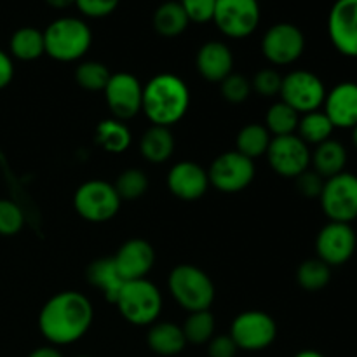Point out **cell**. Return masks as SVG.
Returning <instances> with one entry per match:
<instances>
[{
  "label": "cell",
  "instance_id": "cell-38",
  "mask_svg": "<svg viewBox=\"0 0 357 357\" xmlns=\"http://www.w3.org/2000/svg\"><path fill=\"white\" fill-rule=\"evenodd\" d=\"M180 3L192 23L204 24L213 21L216 0H180Z\"/></svg>",
  "mask_w": 357,
  "mask_h": 357
},
{
  "label": "cell",
  "instance_id": "cell-29",
  "mask_svg": "<svg viewBox=\"0 0 357 357\" xmlns=\"http://www.w3.org/2000/svg\"><path fill=\"white\" fill-rule=\"evenodd\" d=\"M333 131V124H331V121L323 110H314L309 112V114L300 115L298 128H296V132L307 145L316 146L324 143L326 139H331Z\"/></svg>",
  "mask_w": 357,
  "mask_h": 357
},
{
  "label": "cell",
  "instance_id": "cell-20",
  "mask_svg": "<svg viewBox=\"0 0 357 357\" xmlns=\"http://www.w3.org/2000/svg\"><path fill=\"white\" fill-rule=\"evenodd\" d=\"M195 66L202 79L220 84L234 72V54L225 42L209 40L197 51Z\"/></svg>",
  "mask_w": 357,
  "mask_h": 357
},
{
  "label": "cell",
  "instance_id": "cell-11",
  "mask_svg": "<svg viewBox=\"0 0 357 357\" xmlns=\"http://www.w3.org/2000/svg\"><path fill=\"white\" fill-rule=\"evenodd\" d=\"M321 208L330 222L351 223L357 218V176L340 173L324 180L319 195Z\"/></svg>",
  "mask_w": 357,
  "mask_h": 357
},
{
  "label": "cell",
  "instance_id": "cell-13",
  "mask_svg": "<svg viewBox=\"0 0 357 357\" xmlns=\"http://www.w3.org/2000/svg\"><path fill=\"white\" fill-rule=\"evenodd\" d=\"M268 166L282 178L300 176L310 166L309 145L298 135L275 136L267 150Z\"/></svg>",
  "mask_w": 357,
  "mask_h": 357
},
{
  "label": "cell",
  "instance_id": "cell-17",
  "mask_svg": "<svg viewBox=\"0 0 357 357\" xmlns=\"http://www.w3.org/2000/svg\"><path fill=\"white\" fill-rule=\"evenodd\" d=\"M112 258L124 281H136V279H146L153 268L155 250L149 241L135 237L126 241Z\"/></svg>",
  "mask_w": 357,
  "mask_h": 357
},
{
  "label": "cell",
  "instance_id": "cell-36",
  "mask_svg": "<svg viewBox=\"0 0 357 357\" xmlns=\"http://www.w3.org/2000/svg\"><path fill=\"white\" fill-rule=\"evenodd\" d=\"M24 225V216L20 206L9 199H0V236H16Z\"/></svg>",
  "mask_w": 357,
  "mask_h": 357
},
{
  "label": "cell",
  "instance_id": "cell-8",
  "mask_svg": "<svg viewBox=\"0 0 357 357\" xmlns=\"http://www.w3.org/2000/svg\"><path fill=\"white\" fill-rule=\"evenodd\" d=\"M257 174L255 160L237 150H229L216 157L208 169L209 185L223 194H237L250 187Z\"/></svg>",
  "mask_w": 357,
  "mask_h": 357
},
{
  "label": "cell",
  "instance_id": "cell-12",
  "mask_svg": "<svg viewBox=\"0 0 357 357\" xmlns=\"http://www.w3.org/2000/svg\"><path fill=\"white\" fill-rule=\"evenodd\" d=\"M305 51V35L293 23H275L261 38L265 59L275 66L293 65Z\"/></svg>",
  "mask_w": 357,
  "mask_h": 357
},
{
  "label": "cell",
  "instance_id": "cell-47",
  "mask_svg": "<svg viewBox=\"0 0 357 357\" xmlns=\"http://www.w3.org/2000/svg\"><path fill=\"white\" fill-rule=\"evenodd\" d=\"M77 357H89V356H77Z\"/></svg>",
  "mask_w": 357,
  "mask_h": 357
},
{
  "label": "cell",
  "instance_id": "cell-40",
  "mask_svg": "<svg viewBox=\"0 0 357 357\" xmlns=\"http://www.w3.org/2000/svg\"><path fill=\"white\" fill-rule=\"evenodd\" d=\"M296 190L307 199H319L321 192H323L324 187V178L319 176L316 171H309L302 173L300 176L295 178Z\"/></svg>",
  "mask_w": 357,
  "mask_h": 357
},
{
  "label": "cell",
  "instance_id": "cell-10",
  "mask_svg": "<svg viewBox=\"0 0 357 357\" xmlns=\"http://www.w3.org/2000/svg\"><path fill=\"white\" fill-rule=\"evenodd\" d=\"M261 20L258 0H216L213 23L229 38H246L257 31Z\"/></svg>",
  "mask_w": 357,
  "mask_h": 357
},
{
  "label": "cell",
  "instance_id": "cell-30",
  "mask_svg": "<svg viewBox=\"0 0 357 357\" xmlns=\"http://www.w3.org/2000/svg\"><path fill=\"white\" fill-rule=\"evenodd\" d=\"M298 121V112L293 110L284 101H278V103L271 105V108L267 110V115H265V128L271 132L272 138H275V136L296 135Z\"/></svg>",
  "mask_w": 357,
  "mask_h": 357
},
{
  "label": "cell",
  "instance_id": "cell-35",
  "mask_svg": "<svg viewBox=\"0 0 357 357\" xmlns=\"http://www.w3.org/2000/svg\"><path fill=\"white\" fill-rule=\"evenodd\" d=\"M220 91H222L223 100L232 105H239L250 98L253 89H251V80H248L241 73L232 72L220 82Z\"/></svg>",
  "mask_w": 357,
  "mask_h": 357
},
{
  "label": "cell",
  "instance_id": "cell-34",
  "mask_svg": "<svg viewBox=\"0 0 357 357\" xmlns=\"http://www.w3.org/2000/svg\"><path fill=\"white\" fill-rule=\"evenodd\" d=\"M112 73L100 61H84L75 68V82L86 91H105Z\"/></svg>",
  "mask_w": 357,
  "mask_h": 357
},
{
  "label": "cell",
  "instance_id": "cell-4",
  "mask_svg": "<svg viewBox=\"0 0 357 357\" xmlns=\"http://www.w3.org/2000/svg\"><path fill=\"white\" fill-rule=\"evenodd\" d=\"M171 296L181 309L190 312L209 310L215 302V284L202 268L192 264H181L167 278Z\"/></svg>",
  "mask_w": 357,
  "mask_h": 357
},
{
  "label": "cell",
  "instance_id": "cell-19",
  "mask_svg": "<svg viewBox=\"0 0 357 357\" xmlns=\"http://www.w3.org/2000/svg\"><path fill=\"white\" fill-rule=\"evenodd\" d=\"M324 114L331 121L335 129H352L357 124V84L340 82L326 93Z\"/></svg>",
  "mask_w": 357,
  "mask_h": 357
},
{
  "label": "cell",
  "instance_id": "cell-15",
  "mask_svg": "<svg viewBox=\"0 0 357 357\" xmlns=\"http://www.w3.org/2000/svg\"><path fill=\"white\" fill-rule=\"evenodd\" d=\"M357 237L351 223L330 222L319 230L316 237V253L328 267H340L347 264L356 253Z\"/></svg>",
  "mask_w": 357,
  "mask_h": 357
},
{
  "label": "cell",
  "instance_id": "cell-28",
  "mask_svg": "<svg viewBox=\"0 0 357 357\" xmlns=\"http://www.w3.org/2000/svg\"><path fill=\"white\" fill-rule=\"evenodd\" d=\"M271 142L272 135L267 131V128L264 124L253 122V124L244 126L239 131L236 139V150L248 159L255 160L267 153Z\"/></svg>",
  "mask_w": 357,
  "mask_h": 357
},
{
  "label": "cell",
  "instance_id": "cell-31",
  "mask_svg": "<svg viewBox=\"0 0 357 357\" xmlns=\"http://www.w3.org/2000/svg\"><path fill=\"white\" fill-rule=\"evenodd\" d=\"M331 281V267H328L319 258H309L302 261L296 271V282L302 289L310 293L321 291Z\"/></svg>",
  "mask_w": 357,
  "mask_h": 357
},
{
  "label": "cell",
  "instance_id": "cell-18",
  "mask_svg": "<svg viewBox=\"0 0 357 357\" xmlns=\"http://www.w3.org/2000/svg\"><path fill=\"white\" fill-rule=\"evenodd\" d=\"M167 188L181 201H197L204 197L209 188L208 171L197 162L181 160L167 173Z\"/></svg>",
  "mask_w": 357,
  "mask_h": 357
},
{
  "label": "cell",
  "instance_id": "cell-41",
  "mask_svg": "<svg viewBox=\"0 0 357 357\" xmlns=\"http://www.w3.org/2000/svg\"><path fill=\"white\" fill-rule=\"evenodd\" d=\"M237 351L239 349L234 344L230 335H218V337H213L208 342L209 357H236Z\"/></svg>",
  "mask_w": 357,
  "mask_h": 357
},
{
  "label": "cell",
  "instance_id": "cell-32",
  "mask_svg": "<svg viewBox=\"0 0 357 357\" xmlns=\"http://www.w3.org/2000/svg\"><path fill=\"white\" fill-rule=\"evenodd\" d=\"M215 316L209 310H199L188 314L181 330L187 338V344L204 345L215 337Z\"/></svg>",
  "mask_w": 357,
  "mask_h": 357
},
{
  "label": "cell",
  "instance_id": "cell-7",
  "mask_svg": "<svg viewBox=\"0 0 357 357\" xmlns=\"http://www.w3.org/2000/svg\"><path fill=\"white\" fill-rule=\"evenodd\" d=\"M229 335L239 351L260 352L275 342L278 324L271 314L261 310H246L232 321Z\"/></svg>",
  "mask_w": 357,
  "mask_h": 357
},
{
  "label": "cell",
  "instance_id": "cell-24",
  "mask_svg": "<svg viewBox=\"0 0 357 357\" xmlns=\"http://www.w3.org/2000/svg\"><path fill=\"white\" fill-rule=\"evenodd\" d=\"M139 152L146 162L162 164L169 160L174 152V136L171 129L150 126L139 139Z\"/></svg>",
  "mask_w": 357,
  "mask_h": 357
},
{
  "label": "cell",
  "instance_id": "cell-33",
  "mask_svg": "<svg viewBox=\"0 0 357 357\" xmlns=\"http://www.w3.org/2000/svg\"><path fill=\"white\" fill-rule=\"evenodd\" d=\"M114 187L122 201H136V199L143 197L149 190V176L142 169L131 167V169H126L119 174Z\"/></svg>",
  "mask_w": 357,
  "mask_h": 357
},
{
  "label": "cell",
  "instance_id": "cell-14",
  "mask_svg": "<svg viewBox=\"0 0 357 357\" xmlns=\"http://www.w3.org/2000/svg\"><path fill=\"white\" fill-rule=\"evenodd\" d=\"M103 93L105 101H107L114 119L126 122L142 112L143 86L139 84L138 77H135L132 73H112Z\"/></svg>",
  "mask_w": 357,
  "mask_h": 357
},
{
  "label": "cell",
  "instance_id": "cell-37",
  "mask_svg": "<svg viewBox=\"0 0 357 357\" xmlns=\"http://www.w3.org/2000/svg\"><path fill=\"white\" fill-rule=\"evenodd\" d=\"M282 77L274 68H265L257 72V75L251 80V89L264 98H272L281 91Z\"/></svg>",
  "mask_w": 357,
  "mask_h": 357
},
{
  "label": "cell",
  "instance_id": "cell-46",
  "mask_svg": "<svg viewBox=\"0 0 357 357\" xmlns=\"http://www.w3.org/2000/svg\"><path fill=\"white\" fill-rule=\"evenodd\" d=\"M352 143H354V146L357 149V124L352 128Z\"/></svg>",
  "mask_w": 357,
  "mask_h": 357
},
{
  "label": "cell",
  "instance_id": "cell-43",
  "mask_svg": "<svg viewBox=\"0 0 357 357\" xmlns=\"http://www.w3.org/2000/svg\"><path fill=\"white\" fill-rule=\"evenodd\" d=\"M28 357H63L61 352L54 347V345H49V347H38L33 352H30Z\"/></svg>",
  "mask_w": 357,
  "mask_h": 357
},
{
  "label": "cell",
  "instance_id": "cell-27",
  "mask_svg": "<svg viewBox=\"0 0 357 357\" xmlns=\"http://www.w3.org/2000/svg\"><path fill=\"white\" fill-rule=\"evenodd\" d=\"M10 54L21 61H35L45 54L44 31L33 26L17 28L9 40Z\"/></svg>",
  "mask_w": 357,
  "mask_h": 357
},
{
  "label": "cell",
  "instance_id": "cell-3",
  "mask_svg": "<svg viewBox=\"0 0 357 357\" xmlns=\"http://www.w3.org/2000/svg\"><path fill=\"white\" fill-rule=\"evenodd\" d=\"M44 44L49 58L59 63L79 61L91 49L93 31L80 17H58L44 30Z\"/></svg>",
  "mask_w": 357,
  "mask_h": 357
},
{
  "label": "cell",
  "instance_id": "cell-16",
  "mask_svg": "<svg viewBox=\"0 0 357 357\" xmlns=\"http://www.w3.org/2000/svg\"><path fill=\"white\" fill-rule=\"evenodd\" d=\"M328 35L340 54L357 59V0H337L331 6Z\"/></svg>",
  "mask_w": 357,
  "mask_h": 357
},
{
  "label": "cell",
  "instance_id": "cell-5",
  "mask_svg": "<svg viewBox=\"0 0 357 357\" xmlns=\"http://www.w3.org/2000/svg\"><path fill=\"white\" fill-rule=\"evenodd\" d=\"M114 305L132 326H152L162 312V295L149 279L126 281Z\"/></svg>",
  "mask_w": 357,
  "mask_h": 357
},
{
  "label": "cell",
  "instance_id": "cell-22",
  "mask_svg": "<svg viewBox=\"0 0 357 357\" xmlns=\"http://www.w3.org/2000/svg\"><path fill=\"white\" fill-rule=\"evenodd\" d=\"M87 281L101 291L105 300L110 303L117 302V296L124 286V279L119 274L114 258H98L87 268Z\"/></svg>",
  "mask_w": 357,
  "mask_h": 357
},
{
  "label": "cell",
  "instance_id": "cell-44",
  "mask_svg": "<svg viewBox=\"0 0 357 357\" xmlns=\"http://www.w3.org/2000/svg\"><path fill=\"white\" fill-rule=\"evenodd\" d=\"M45 3L52 9H66L70 6H75V0H45Z\"/></svg>",
  "mask_w": 357,
  "mask_h": 357
},
{
  "label": "cell",
  "instance_id": "cell-25",
  "mask_svg": "<svg viewBox=\"0 0 357 357\" xmlns=\"http://www.w3.org/2000/svg\"><path fill=\"white\" fill-rule=\"evenodd\" d=\"M94 142L108 153H124L131 146L132 135L119 119H105L94 129Z\"/></svg>",
  "mask_w": 357,
  "mask_h": 357
},
{
  "label": "cell",
  "instance_id": "cell-39",
  "mask_svg": "<svg viewBox=\"0 0 357 357\" xmlns=\"http://www.w3.org/2000/svg\"><path fill=\"white\" fill-rule=\"evenodd\" d=\"M119 3L121 0H75V6L80 14L86 17H93V20L110 16L112 13H115Z\"/></svg>",
  "mask_w": 357,
  "mask_h": 357
},
{
  "label": "cell",
  "instance_id": "cell-2",
  "mask_svg": "<svg viewBox=\"0 0 357 357\" xmlns=\"http://www.w3.org/2000/svg\"><path fill=\"white\" fill-rule=\"evenodd\" d=\"M190 107V89L181 77L159 73L143 86L142 112L152 126L171 128L178 124Z\"/></svg>",
  "mask_w": 357,
  "mask_h": 357
},
{
  "label": "cell",
  "instance_id": "cell-1",
  "mask_svg": "<svg viewBox=\"0 0 357 357\" xmlns=\"http://www.w3.org/2000/svg\"><path fill=\"white\" fill-rule=\"evenodd\" d=\"M94 321L89 298L79 291L56 293L38 314V330L51 345H70L84 338Z\"/></svg>",
  "mask_w": 357,
  "mask_h": 357
},
{
  "label": "cell",
  "instance_id": "cell-26",
  "mask_svg": "<svg viewBox=\"0 0 357 357\" xmlns=\"http://www.w3.org/2000/svg\"><path fill=\"white\" fill-rule=\"evenodd\" d=\"M188 17L178 0L162 2L153 13V28L160 37L174 38L188 28Z\"/></svg>",
  "mask_w": 357,
  "mask_h": 357
},
{
  "label": "cell",
  "instance_id": "cell-9",
  "mask_svg": "<svg viewBox=\"0 0 357 357\" xmlns=\"http://www.w3.org/2000/svg\"><path fill=\"white\" fill-rule=\"evenodd\" d=\"M326 87L321 77L309 70H293L282 77L279 96L281 101L298 112L300 115L319 110L326 98Z\"/></svg>",
  "mask_w": 357,
  "mask_h": 357
},
{
  "label": "cell",
  "instance_id": "cell-6",
  "mask_svg": "<svg viewBox=\"0 0 357 357\" xmlns=\"http://www.w3.org/2000/svg\"><path fill=\"white\" fill-rule=\"evenodd\" d=\"M122 199L112 183L105 180H89L80 185L73 195L77 215L91 223H105L121 209Z\"/></svg>",
  "mask_w": 357,
  "mask_h": 357
},
{
  "label": "cell",
  "instance_id": "cell-45",
  "mask_svg": "<svg viewBox=\"0 0 357 357\" xmlns=\"http://www.w3.org/2000/svg\"><path fill=\"white\" fill-rule=\"evenodd\" d=\"M295 357H326V356H323L321 352H317V351H312V349H307V351L298 352Z\"/></svg>",
  "mask_w": 357,
  "mask_h": 357
},
{
  "label": "cell",
  "instance_id": "cell-42",
  "mask_svg": "<svg viewBox=\"0 0 357 357\" xmlns=\"http://www.w3.org/2000/svg\"><path fill=\"white\" fill-rule=\"evenodd\" d=\"M14 77V63L7 52L0 49V89L9 86Z\"/></svg>",
  "mask_w": 357,
  "mask_h": 357
},
{
  "label": "cell",
  "instance_id": "cell-21",
  "mask_svg": "<svg viewBox=\"0 0 357 357\" xmlns=\"http://www.w3.org/2000/svg\"><path fill=\"white\" fill-rule=\"evenodd\" d=\"M146 344L157 356L173 357L183 352V349L187 347V338L178 324L169 321H157L146 333Z\"/></svg>",
  "mask_w": 357,
  "mask_h": 357
},
{
  "label": "cell",
  "instance_id": "cell-23",
  "mask_svg": "<svg viewBox=\"0 0 357 357\" xmlns=\"http://www.w3.org/2000/svg\"><path fill=\"white\" fill-rule=\"evenodd\" d=\"M310 164L319 176L328 180V178L337 176L345 171L347 150L337 139H326L324 143L317 145L314 152H310Z\"/></svg>",
  "mask_w": 357,
  "mask_h": 357
}]
</instances>
